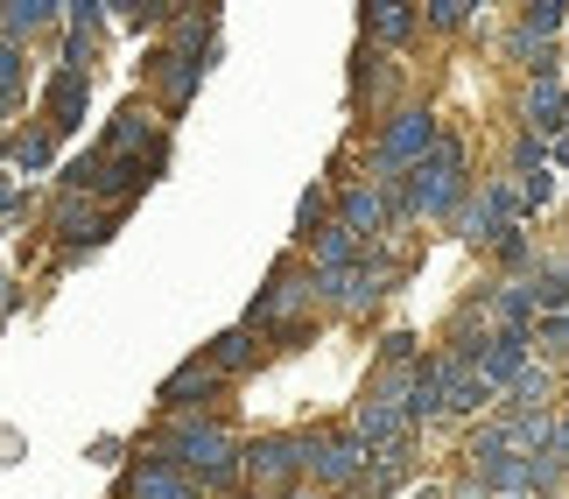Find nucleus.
Listing matches in <instances>:
<instances>
[{"label":"nucleus","instance_id":"a211bd4d","mask_svg":"<svg viewBox=\"0 0 569 499\" xmlns=\"http://www.w3.org/2000/svg\"><path fill=\"white\" fill-rule=\"evenodd\" d=\"M57 21H63V0H0V42H21V50H29Z\"/></svg>","mask_w":569,"mask_h":499},{"label":"nucleus","instance_id":"f3484780","mask_svg":"<svg viewBox=\"0 0 569 499\" xmlns=\"http://www.w3.org/2000/svg\"><path fill=\"white\" fill-rule=\"evenodd\" d=\"M84 99H92V71H50V84H42V113H50L57 134H71V127H84Z\"/></svg>","mask_w":569,"mask_h":499},{"label":"nucleus","instance_id":"c756f323","mask_svg":"<svg viewBox=\"0 0 569 499\" xmlns=\"http://www.w3.org/2000/svg\"><path fill=\"white\" fill-rule=\"evenodd\" d=\"M21 78H29V50H21V42H0V92L21 99Z\"/></svg>","mask_w":569,"mask_h":499},{"label":"nucleus","instance_id":"f257e3e1","mask_svg":"<svg viewBox=\"0 0 569 499\" xmlns=\"http://www.w3.org/2000/svg\"><path fill=\"white\" fill-rule=\"evenodd\" d=\"M148 450H162L169 465H183L204 492L247 486V443H239L218 416H162V429H156Z\"/></svg>","mask_w":569,"mask_h":499},{"label":"nucleus","instance_id":"20e7f679","mask_svg":"<svg viewBox=\"0 0 569 499\" xmlns=\"http://www.w3.org/2000/svg\"><path fill=\"white\" fill-rule=\"evenodd\" d=\"M408 198H415V219H457L471 198V177H465V134H450L443 127V141H436V156L408 177Z\"/></svg>","mask_w":569,"mask_h":499},{"label":"nucleus","instance_id":"bb28decb","mask_svg":"<svg viewBox=\"0 0 569 499\" xmlns=\"http://www.w3.org/2000/svg\"><path fill=\"white\" fill-rule=\"evenodd\" d=\"M408 366H422V345H415V331H387V338H380V373H408Z\"/></svg>","mask_w":569,"mask_h":499},{"label":"nucleus","instance_id":"6e6552de","mask_svg":"<svg viewBox=\"0 0 569 499\" xmlns=\"http://www.w3.org/2000/svg\"><path fill=\"white\" fill-rule=\"evenodd\" d=\"M113 499H204V486L190 479L183 465H169L162 450H134V465L120 471V486H113Z\"/></svg>","mask_w":569,"mask_h":499},{"label":"nucleus","instance_id":"4468645a","mask_svg":"<svg viewBox=\"0 0 569 499\" xmlns=\"http://www.w3.org/2000/svg\"><path fill=\"white\" fill-rule=\"evenodd\" d=\"M415 29H422L415 0H366L359 8V42H373V50H401Z\"/></svg>","mask_w":569,"mask_h":499},{"label":"nucleus","instance_id":"7ed1b4c3","mask_svg":"<svg viewBox=\"0 0 569 499\" xmlns=\"http://www.w3.org/2000/svg\"><path fill=\"white\" fill-rule=\"evenodd\" d=\"M317 302H323L317 275L302 268L296 253H281V260H274V275H268V289L247 302V317H239V323H247L253 338H274V331H296V323H310Z\"/></svg>","mask_w":569,"mask_h":499},{"label":"nucleus","instance_id":"5701e85b","mask_svg":"<svg viewBox=\"0 0 569 499\" xmlns=\"http://www.w3.org/2000/svg\"><path fill=\"white\" fill-rule=\"evenodd\" d=\"M549 401H556V373L528 359V373L507 387V416H549Z\"/></svg>","mask_w":569,"mask_h":499},{"label":"nucleus","instance_id":"f8f14e48","mask_svg":"<svg viewBox=\"0 0 569 499\" xmlns=\"http://www.w3.org/2000/svg\"><path fill=\"white\" fill-rule=\"evenodd\" d=\"M338 226H352L366 247H387V190L373 177L338 183Z\"/></svg>","mask_w":569,"mask_h":499},{"label":"nucleus","instance_id":"2eb2a0df","mask_svg":"<svg viewBox=\"0 0 569 499\" xmlns=\"http://www.w3.org/2000/svg\"><path fill=\"white\" fill-rule=\"evenodd\" d=\"M141 78H148V84H162L169 113H183V106H190V92H197V78H204V63H197V57H183V50H169V42H162V50H148V57H141Z\"/></svg>","mask_w":569,"mask_h":499},{"label":"nucleus","instance_id":"412c9836","mask_svg":"<svg viewBox=\"0 0 569 499\" xmlns=\"http://www.w3.org/2000/svg\"><path fill=\"white\" fill-rule=\"evenodd\" d=\"M528 134H541V141H562L569 134V92L556 78H535L528 84Z\"/></svg>","mask_w":569,"mask_h":499},{"label":"nucleus","instance_id":"4be33fe9","mask_svg":"<svg viewBox=\"0 0 569 499\" xmlns=\"http://www.w3.org/2000/svg\"><path fill=\"white\" fill-rule=\"evenodd\" d=\"M450 408H443V373H436V359H422L408 373V422L415 429H429V422H443Z\"/></svg>","mask_w":569,"mask_h":499},{"label":"nucleus","instance_id":"9d476101","mask_svg":"<svg viewBox=\"0 0 569 499\" xmlns=\"http://www.w3.org/2000/svg\"><path fill=\"white\" fill-rule=\"evenodd\" d=\"M429 359H436V373H443V408H450V416H478V408L499 401L492 387H486V373H478V366L457 352V345H436Z\"/></svg>","mask_w":569,"mask_h":499},{"label":"nucleus","instance_id":"393cba45","mask_svg":"<svg viewBox=\"0 0 569 499\" xmlns=\"http://www.w3.org/2000/svg\"><path fill=\"white\" fill-rule=\"evenodd\" d=\"M8 156H14L21 169H50V156H57V127H50V120L14 127V134H8Z\"/></svg>","mask_w":569,"mask_h":499},{"label":"nucleus","instance_id":"ddd939ff","mask_svg":"<svg viewBox=\"0 0 569 499\" xmlns=\"http://www.w3.org/2000/svg\"><path fill=\"white\" fill-rule=\"evenodd\" d=\"M141 148H148L156 162L169 156V141H162V120L148 113L141 99H127L120 113H113V127H106V156H141Z\"/></svg>","mask_w":569,"mask_h":499},{"label":"nucleus","instance_id":"f704fd0d","mask_svg":"<svg viewBox=\"0 0 569 499\" xmlns=\"http://www.w3.org/2000/svg\"><path fill=\"white\" fill-rule=\"evenodd\" d=\"M8 106H14V99H8V92H0V113H8Z\"/></svg>","mask_w":569,"mask_h":499},{"label":"nucleus","instance_id":"39448f33","mask_svg":"<svg viewBox=\"0 0 569 499\" xmlns=\"http://www.w3.org/2000/svg\"><path fill=\"white\" fill-rule=\"evenodd\" d=\"M302 479H310V443H302V429H268V437L247 443V492L253 499H289Z\"/></svg>","mask_w":569,"mask_h":499},{"label":"nucleus","instance_id":"473e14b6","mask_svg":"<svg viewBox=\"0 0 569 499\" xmlns=\"http://www.w3.org/2000/svg\"><path fill=\"white\" fill-rule=\"evenodd\" d=\"M549 458L569 471V416H556V437H549Z\"/></svg>","mask_w":569,"mask_h":499},{"label":"nucleus","instance_id":"f03ea898","mask_svg":"<svg viewBox=\"0 0 569 499\" xmlns=\"http://www.w3.org/2000/svg\"><path fill=\"white\" fill-rule=\"evenodd\" d=\"M436 141H443V127H436L429 106H393V113L380 120L373 148H366V177L373 183H408L415 169L436 156Z\"/></svg>","mask_w":569,"mask_h":499},{"label":"nucleus","instance_id":"c85d7f7f","mask_svg":"<svg viewBox=\"0 0 569 499\" xmlns=\"http://www.w3.org/2000/svg\"><path fill=\"white\" fill-rule=\"evenodd\" d=\"M422 21L443 29V36H457V29H471V0H422Z\"/></svg>","mask_w":569,"mask_h":499},{"label":"nucleus","instance_id":"a878e982","mask_svg":"<svg viewBox=\"0 0 569 499\" xmlns=\"http://www.w3.org/2000/svg\"><path fill=\"white\" fill-rule=\"evenodd\" d=\"M520 29H528L535 42H549L556 29H569V8L562 0H535V8H520Z\"/></svg>","mask_w":569,"mask_h":499},{"label":"nucleus","instance_id":"0eeeda50","mask_svg":"<svg viewBox=\"0 0 569 499\" xmlns=\"http://www.w3.org/2000/svg\"><path fill=\"white\" fill-rule=\"evenodd\" d=\"M408 268H401V260H393L387 247H366V260H359V268H345V275H323L317 281V289H323V302H331V310L338 317H366V310H373V302L393 289V281H401Z\"/></svg>","mask_w":569,"mask_h":499},{"label":"nucleus","instance_id":"423d86ee","mask_svg":"<svg viewBox=\"0 0 569 499\" xmlns=\"http://www.w3.org/2000/svg\"><path fill=\"white\" fill-rule=\"evenodd\" d=\"M302 443H310V486L352 499V486L366 479V465H373V450L352 437V422H310Z\"/></svg>","mask_w":569,"mask_h":499},{"label":"nucleus","instance_id":"2f4dec72","mask_svg":"<svg viewBox=\"0 0 569 499\" xmlns=\"http://www.w3.org/2000/svg\"><path fill=\"white\" fill-rule=\"evenodd\" d=\"M535 331H541V345H549L556 359H569V310H562V317H541Z\"/></svg>","mask_w":569,"mask_h":499},{"label":"nucleus","instance_id":"1a4fd4ad","mask_svg":"<svg viewBox=\"0 0 569 499\" xmlns=\"http://www.w3.org/2000/svg\"><path fill=\"white\" fill-rule=\"evenodd\" d=\"M352 437L366 443V450H393V443H415V422H408V408L393 401V395H380V387H366V395L352 401Z\"/></svg>","mask_w":569,"mask_h":499},{"label":"nucleus","instance_id":"cd10ccee","mask_svg":"<svg viewBox=\"0 0 569 499\" xmlns=\"http://www.w3.org/2000/svg\"><path fill=\"white\" fill-rule=\"evenodd\" d=\"M535 302H541V317H562L569 310V268H541L535 275Z\"/></svg>","mask_w":569,"mask_h":499},{"label":"nucleus","instance_id":"9b49d317","mask_svg":"<svg viewBox=\"0 0 569 499\" xmlns=\"http://www.w3.org/2000/svg\"><path fill=\"white\" fill-rule=\"evenodd\" d=\"M218 387H226V373H218V366L197 352V359H183L177 373L162 380V416H204V401H218Z\"/></svg>","mask_w":569,"mask_h":499},{"label":"nucleus","instance_id":"6ab92c4d","mask_svg":"<svg viewBox=\"0 0 569 499\" xmlns=\"http://www.w3.org/2000/svg\"><path fill=\"white\" fill-rule=\"evenodd\" d=\"M492 323L499 331H535L541 323V302H535V281H520V275H507V281H492Z\"/></svg>","mask_w":569,"mask_h":499},{"label":"nucleus","instance_id":"aec40b11","mask_svg":"<svg viewBox=\"0 0 569 499\" xmlns=\"http://www.w3.org/2000/svg\"><path fill=\"white\" fill-rule=\"evenodd\" d=\"M359 260H366V240H359V232L352 226H323L317 232V240H310V275L323 281V275H345V268H359Z\"/></svg>","mask_w":569,"mask_h":499},{"label":"nucleus","instance_id":"7c9ffc66","mask_svg":"<svg viewBox=\"0 0 569 499\" xmlns=\"http://www.w3.org/2000/svg\"><path fill=\"white\" fill-rule=\"evenodd\" d=\"M499 268H528V260H535V247H528V232H520V226H507V232H499Z\"/></svg>","mask_w":569,"mask_h":499},{"label":"nucleus","instance_id":"b1692460","mask_svg":"<svg viewBox=\"0 0 569 499\" xmlns=\"http://www.w3.org/2000/svg\"><path fill=\"white\" fill-rule=\"evenodd\" d=\"M253 345H260V338L247 331V323H232V331H218V338L204 345V359L232 380V373H247V366H253Z\"/></svg>","mask_w":569,"mask_h":499},{"label":"nucleus","instance_id":"72a5a7b5","mask_svg":"<svg viewBox=\"0 0 569 499\" xmlns=\"http://www.w3.org/2000/svg\"><path fill=\"white\" fill-rule=\"evenodd\" d=\"M14 302H21V289H14V281H8V268H0V317H8Z\"/></svg>","mask_w":569,"mask_h":499},{"label":"nucleus","instance_id":"dca6fc26","mask_svg":"<svg viewBox=\"0 0 569 499\" xmlns=\"http://www.w3.org/2000/svg\"><path fill=\"white\" fill-rule=\"evenodd\" d=\"M471 366L486 373L492 395H507V387L528 373V331H492L486 345H478V359H471Z\"/></svg>","mask_w":569,"mask_h":499}]
</instances>
